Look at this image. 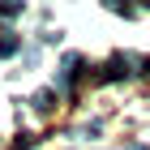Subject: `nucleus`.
<instances>
[{"label": "nucleus", "mask_w": 150, "mask_h": 150, "mask_svg": "<svg viewBox=\"0 0 150 150\" xmlns=\"http://www.w3.org/2000/svg\"><path fill=\"white\" fill-rule=\"evenodd\" d=\"M81 73V56H64V64H60V86H73Z\"/></svg>", "instance_id": "obj_1"}, {"label": "nucleus", "mask_w": 150, "mask_h": 150, "mask_svg": "<svg viewBox=\"0 0 150 150\" xmlns=\"http://www.w3.org/2000/svg\"><path fill=\"white\" fill-rule=\"evenodd\" d=\"M56 107V90H39L35 94V112H52Z\"/></svg>", "instance_id": "obj_2"}, {"label": "nucleus", "mask_w": 150, "mask_h": 150, "mask_svg": "<svg viewBox=\"0 0 150 150\" xmlns=\"http://www.w3.org/2000/svg\"><path fill=\"white\" fill-rule=\"evenodd\" d=\"M13 52H17V39L4 35V39H0V56H13Z\"/></svg>", "instance_id": "obj_3"}, {"label": "nucleus", "mask_w": 150, "mask_h": 150, "mask_svg": "<svg viewBox=\"0 0 150 150\" xmlns=\"http://www.w3.org/2000/svg\"><path fill=\"white\" fill-rule=\"evenodd\" d=\"M129 150H142V146H129Z\"/></svg>", "instance_id": "obj_4"}]
</instances>
